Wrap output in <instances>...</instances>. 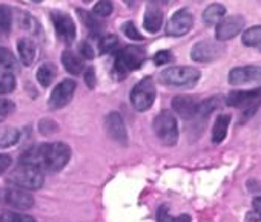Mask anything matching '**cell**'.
I'll return each mask as SVG.
<instances>
[{"mask_svg": "<svg viewBox=\"0 0 261 222\" xmlns=\"http://www.w3.org/2000/svg\"><path fill=\"white\" fill-rule=\"evenodd\" d=\"M71 158V149L65 143L40 144L37 147L28 149L22 155V164L36 166L40 170L60 172Z\"/></svg>", "mask_w": 261, "mask_h": 222, "instance_id": "obj_1", "label": "cell"}, {"mask_svg": "<svg viewBox=\"0 0 261 222\" xmlns=\"http://www.w3.org/2000/svg\"><path fill=\"white\" fill-rule=\"evenodd\" d=\"M146 60V52L140 46H126L120 51H115V60L112 68V77L123 80L130 71L139 69Z\"/></svg>", "mask_w": 261, "mask_h": 222, "instance_id": "obj_2", "label": "cell"}, {"mask_svg": "<svg viewBox=\"0 0 261 222\" xmlns=\"http://www.w3.org/2000/svg\"><path fill=\"white\" fill-rule=\"evenodd\" d=\"M226 104L230 107H237L241 110L240 121L244 123L250 117L256 114L258 107L261 106V86L249 90H232L226 97Z\"/></svg>", "mask_w": 261, "mask_h": 222, "instance_id": "obj_3", "label": "cell"}, {"mask_svg": "<svg viewBox=\"0 0 261 222\" xmlns=\"http://www.w3.org/2000/svg\"><path fill=\"white\" fill-rule=\"evenodd\" d=\"M201 72L192 66H171L162 71L160 83L172 89H191L200 80Z\"/></svg>", "mask_w": 261, "mask_h": 222, "instance_id": "obj_4", "label": "cell"}, {"mask_svg": "<svg viewBox=\"0 0 261 222\" xmlns=\"http://www.w3.org/2000/svg\"><path fill=\"white\" fill-rule=\"evenodd\" d=\"M10 181L19 188L36 190V188H40L43 185L45 176H43V170H40L39 167L20 163V166H17L11 172Z\"/></svg>", "mask_w": 261, "mask_h": 222, "instance_id": "obj_5", "label": "cell"}, {"mask_svg": "<svg viewBox=\"0 0 261 222\" xmlns=\"http://www.w3.org/2000/svg\"><path fill=\"white\" fill-rule=\"evenodd\" d=\"M154 132L165 146H175L178 141V124L171 110H162L154 118Z\"/></svg>", "mask_w": 261, "mask_h": 222, "instance_id": "obj_6", "label": "cell"}, {"mask_svg": "<svg viewBox=\"0 0 261 222\" xmlns=\"http://www.w3.org/2000/svg\"><path fill=\"white\" fill-rule=\"evenodd\" d=\"M155 95L157 90H155L154 80L151 77H146L134 86L133 92H130V103H133L136 110L145 112V110L151 109V106L154 104Z\"/></svg>", "mask_w": 261, "mask_h": 222, "instance_id": "obj_7", "label": "cell"}, {"mask_svg": "<svg viewBox=\"0 0 261 222\" xmlns=\"http://www.w3.org/2000/svg\"><path fill=\"white\" fill-rule=\"evenodd\" d=\"M224 54V46L220 42L201 40L194 45L191 51V58L197 63H212Z\"/></svg>", "mask_w": 261, "mask_h": 222, "instance_id": "obj_8", "label": "cell"}, {"mask_svg": "<svg viewBox=\"0 0 261 222\" xmlns=\"http://www.w3.org/2000/svg\"><path fill=\"white\" fill-rule=\"evenodd\" d=\"M51 20H53L54 29H56L59 39L66 45L74 43L75 36H77V29H75V23H74L72 17L66 13H62V11H53Z\"/></svg>", "mask_w": 261, "mask_h": 222, "instance_id": "obj_9", "label": "cell"}, {"mask_svg": "<svg viewBox=\"0 0 261 222\" xmlns=\"http://www.w3.org/2000/svg\"><path fill=\"white\" fill-rule=\"evenodd\" d=\"M194 26V17L189 10L183 8L174 13V16L169 19L166 26V34L171 37H183L186 36Z\"/></svg>", "mask_w": 261, "mask_h": 222, "instance_id": "obj_10", "label": "cell"}, {"mask_svg": "<svg viewBox=\"0 0 261 222\" xmlns=\"http://www.w3.org/2000/svg\"><path fill=\"white\" fill-rule=\"evenodd\" d=\"M227 81L230 86H244V84H250V83H259L261 81V66L249 65V66L233 68L227 75Z\"/></svg>", "mask_w": 261, "mask_h": 222, "instance_id": "obj_11", "label": "cell"}, {"mask_svg": "<svg viewBox=\"0 0 261 222\" xmlns=\"http://www.w3.org/2000/svg\"><path fill=\"white\" fill-rule=\"evenodd\" d=\"M75 87H77V84H75V81L71 80V78H66V80H63V81H60V83L54 87V90L51 92L48 106H49L51 109H54V110H56V109L65 107V106L72 100V97H74V93H75Z\"/></svg>", "mask_w": 261, "mask_h": 222, "instance_id": "obj_12", "label": "cell"}, {"mask_svg": "<svg viewBox=\"0 0 261 222\" xmlns=\"http://www.w3.org/2000/svg\"><path fill=\"white\" fill-rule=\"evenodd\" d=\"M0 199H2L7 205L19 210H28L34 205V198L23 188L19 187H8L2 193H0Z\"/></svg>", "mask_w": 261, "mask_h": 222, "instance_id": "obj_13", "label": "cell"}, {"mask_svg": "<svg viewBox=\"0 0 261 222\" xmlns=\"http://www.w3.org/2000/svg\"><path fill=\"white\" fill-rule=\"evenodd\" d=\"M246 25V20L243 16H230L224 20H221L218 25H217V29H215V39L217 42H226V40H230L233 37H237L243 28Z\"/></svg>", "mask_w": 261, "mask_h": 222, "instance_id": "obj_14", "label": "cell"}, {"mask_svg": "<svg viewBox=\"0 0 261 222\" xmlns=\"http://www.w3.org/2000/svg\"><path fill=\"white\" fill-rule=\"evenodd\" d=\"M105 126H106V132L108 135L117 141L118 144H126L127 143V131L124 126V121L121 118V115L118 112H111L106 115L105 118Z\"/></svg>", "mask_w": 261, "mask_h": 222, "instance_id": "obj_15", "label": "cell"}, {"mask_svg": "<svg viewBox=\"0 0 261 222\" xmlns=\"http://www.w3.org/2000/svg\"><path fill=\"white\" fill-rule=\"evenodd\" d=\"M172 109L181 118L192 120L198 114V101L189 95H178L172 100Z\"/></svg>", "mask_w": 261, "mask_h": 222, "instance_id": "obj_16", "label": "cell"}, {"mask_svg": "<svg viewBox=\"0 0 261 222\" xmlns=\"http://www.w3.org/2000/svg\"><path fill=\"white\" fill-rule=\"evenodd\" d=\"M163 25V13L162 10L157 7V5H149L146 8V13H145V19H143V26L148 33L151 34H155L160 31Z\"/></svg>", "mask_w": 261, "mask_h": 222, "instance_id": "obj_17", "label": "cell"}, {"mask_svg": "<svg viewBox=\"0 0 261 222\" xmlns=\"http://www.w3.org/2000/svg\"><path fill=\"white\" fill-rule=\"evenodd\" d=\"M230 124V115L229 114H220L214 123L212 128V143L214 144H220L224 141L226 135H227V129Z\"/></svg>", "mask_w": 261, "mask_h": 222, "instance_id": "obj_18", "label": "cell"}, {"mask_svg": "<svg viewBox=\"0 0 261 222\" xmlns=\"http://www.w3.org/2000/svg\"><path fill=\"white\" fill-rule=\"evenodd\" d=\"M226 16V8L220 4H212L209 5L204 13H203V22L206 26H214L218 25Z\"/></svg>", "mask_w": 261, "mask_h": 222, "instance_id": "obj_19", "label": "cell"}, {"mask_svg": "<svg viewBox=\"0 0 261 222\" xmlns=\"http://www.w3.org/2000/svg\"><path fill=\"white\" fill-rule=\"evenodd\" d=\"M17 51L22 63L25 66H31L36 57V45L30 39H20L17 43Z\"/></svg>", "mask_w": 261, "mask_h": 222, "instance_id": "obj_20", "label": "cell"}, {"mask_svg": "<svg viewBox=\"0 0 261 222\" xmlns=\"http://www.w3.org/2000/svg\"><path fill=\"white\" fill-rule=\"evenodd\" d=\"M62 63L65 66V69L72 74V75H79L83 71V61L79 55H75L72 51H65L62 54Z\"/></svg>", "mask_w": 261, "mask_h": 222, "instance_id": "obj_21", "label": "cell"}, {"mask_svg": "<svg viewBox=\"0 0 261 222\" xmlns=\"http://www.w3.org/2000/svg\"><path fill=\"white\" fill-rule=\"evenodd\" d=\"M241 42L244 46L255 48V49L261 51V25L246 29L241 36Z\"/></svg>", "mask_w": 261, "mask_h": 222, "instance_id": "obj_22", "label": "cell"}, {"mask_svg": "<svg viewBox=\"0 0 261 222\" xmlns=\"http://www.w3.org/2000/svg\"><path fill=\"white\" fill-rule=\"evenodd\" d=\"M57 75V68L53 65V63H43L37 72H36V77H37V81L43 86V87H48L51 86V83L54 81Z\"/></svg>", "mask_w": 261, "mask_h": 222, "instance_id": "obj_23", "label": "cell"}, {"mask_svg": "<svg viewBox=\"0 0 261 222\" xmlns=\"http://www.w3.org/2000/svg\"><path fill=\"white\" fill-rule=\"evenodd\" d=\"M77 13H79V17H80V20H82V23L86 26V29L89 31V34L91 36H98L100 33H101V23L95 19V16L94 14H91V13H88V11H85V10H77Z\"/></svg>", "mask_w": 261, "mask_h": 222, "instance_id": "obj_24", "label": "cell"}, {"mask_svg": "<svg viewBox=\"0 0 261 222\" xmlns=\"http://www.w3.org/2000/svg\"><path fill=\"white\" fill-rule=\"evenodd\" d=\"M0 69H7V71L19 69L16 55L8 48H2V46H0Z\"/></svg>", "mask_w": 261, "mask_h": 222, "instance_id": "obj_25", "label": "cell"}, {"mask_svg": "<svg viewBox=\"0 0 261 222\" xmlns=\"http://www.w3.org/2000/svg\"><path fill=\"white\" fill-rule=\"evenodd\" d=\"M20 140V132L14 128H2L0 129V147L14 146Z\"/></svg>", "mask_w": 261, "mask_h": 222, "instance_id": "obj_26", "label": "cell"}, {"mask_svg": "<svg viewBox=\"0 0 261 222\" xmlns=\"http://www.w3.org/2000/svg\"><path fill=\"white\" fill-rule=\"evenodd\" d=\"M157 220L159 222H191V216L189 214L172 216L168 205H162L157 211Z\"/></svg>", "mask_w": 261, "mask_h": 222, "instance_id": "obj_27", "label": "cell"}, {"mask_svg": "<svg viewBox=\"0 0 261 222\" xmlns=\"http://www.w3.org/2000/svg\"><path fill=\"white\" fill-rule=\"evenodd\" d=\"M220 104V98L218 97H211V98H206L203 101L198 103V114L197 117H207L209 114H212L214 110L218 107Z\"/></svg>", "mask_w": 261, "mask_h": 222, "instance_id": "obj_28", "label": "cell"}, {"mask_svg": "<svg viewBox=\"0 0 261 222\" xmlns=\"http://www.w3.org/2000/svg\"><path fill=\"white\" fill-rule=\"evenodd\" d=\"M0 222H36L30 214L16 213V211H0Z\"/></svg>", "mask_w": 261, "mask_h": 222, "instance_id": "obj_29", "label": "cell"}, {"mask_svg": "<svg viewBox=\"0 0 261 222\" xmlns=\"http://www.w3.org/2000/svg\"><path fill=\"white\" fill-rule=\"evenodd\" d=\"M16 89V77L11 72H0V95L10 93Z\"/></svg>", "mask_w": 261, "mask_h": 222, "instance_id": "obj_30", "label": "cell"}, {"mask_svg": "<svg viewBox=\"0 0 261 222\" xmlns=\"http://www.w3.org/2000/svg\"><path fill=\"white\" fill-rule=\"evenodd\" d=\"M98 49L100 54H108V52H115L118 49V39L115 36H105L98 42Z\"/></svg>", "mask_w": 261, "mask_h": 222, "instance_id": "obj_31", "label": "cell"}, {"mask_svg": "<svg viewBox=\"0 0 261 222\" xmlns=\"http://www.w3.org/2000/svg\"><path fill=\"white\" fill-rule=\"evenodd\" d=\"M13 13L8 7H0V33L5 34L11 29Z\"/></svg>", "mask_w": 261, "mask_h": 222, "instance_id": "obj_32", "label": "cell"}, {"mask_svg": "<svg viewBox=\"0 0 261 222\" xmlns=\"http://www.w3.org/2000/svg\"><path fill=\"white\" fill-rule=\"evenodd\" d=\"M112 10H114V5L111 0H98L92 8V13L97 17H108L112 13Z\"/></svg>", "mask_w": 261, "mask_h": 222, "instance_id": "obj_33", "label": "cell"}, {"mask_svg": "<svg viewBox=\"0 0 261 222\" xmlns=\"http://www.w3.org/2000/svg\"><path fill=\"white\" fill-rule=\"evenodd\" d=\"M121 31H123V34H124L127 39H130V40L143 42V36L139 33L137 26H136L133 22H126V23H123V25H121Z\"/></svg>", "mask_w": 261, "mask_h": 222, "instance_id": "obj_34", "label": "cell"}, {"mask_svg": "<svg viewBox=\"0 0 261 222\" xmlns=\"http://www.w3.org/2000/svg\"><path fill=\"white\" fill-rule=\"evenodd\" d=\"M16 110V104L11 100H0V123L5 121Z\"/></svg>", "mask_w": 261, "mask_h": 222, "instance_id": "obj_35", "label": "cell"}, {"mask_svg": "<svg viewBox=\"0 0 261 222\" xmlns=\"http://www.w3.org/2000/svg\"><path fill=\"white\" fill-rule=\"evenodd\" d=\"M20 25H22L23 29H28L30 33H37V31H39V23H37V20H36L33 16H30L28 13H23V14L20 16Z\"/></svg>", "mask_w": 261, "mask_h": 222, "instance_id": "obj_36", "label": "cell"}, {"mask_svg": "<svg viewBox=\"0 0 261 222\" xmlns=\"http://www.w3.org/2000/svg\"><path fill=\"white\" fill-rule=\"evenodd\" d=\"M174 61V55L171 51H159L155 55H154V63L157 66H162V65H168V63H172Z\"/></svg>", "mask_w": 261, "mask_h": 222, "instance_id": "obj_37", "label": "cell"}, {"mask_svg": "<svg viewBox=\"0 0 261 222\" xmlns=\"http://www.w3.org/2000/svg\"><path fill=\"white\" fill-rule=\"evenodd\" d=\"M85 83L88 84L89 89H94L95 87L97 80H95V71H94V68H88L85 71Z\"/></svg>", "mask_w": 261, "mask_h": 222, "instance_id": "obj_38", "label": "cell"}, {"mask_svg": "<svg viewBox=\"0 0 261 222\" xmlns=\"http://www.w3.org/2000/svg\"><path fill=\"white\" fill-rule=\"evenodd\" d=\"M79 51H80V54H82V57L83 58H92L94 57V51H92V46L88 43V42H82L80 43V46H79Z\"/></svg>", "mask_w": 261, "mask_h": 222, "instance_id": "obj_39", "label": "cell"}, {"mask_svg": "<svg viewBox=\"0 0 261 222\" xmlns=\"http://www.w3.org/2000/svg\"><path fill=\"white\" fill-rule=\"evenodd\" d=\"M11 163H13V161H11V156H10V155L0 153V175L5 173V172L10 169Z\"/></svg>", "mask_w": 261, "mask_h": 222, "instance_id": "obj_40", "label": "cell"}, {"mask_svg": "<svg viewBox=\"0 0 261 222\" xmlns=\"http://www.w3.org/2000/svg\"><path fill=\"white\" fill-rule=\"evenodd\" d=\"M246 222H261V213L252 210L246 214Z\"/></svg>", "mask_w": 261, "mask_h": 222, "instance_id": "obj_41", "label": "cell"}, {"mask_svg": "<svg viewBox=\"0 0 261 222\" xmlns=\"http://www.w3.org/2000/svg\"><path fill=\"white\" fill-rule=\"evenodd\" d=\"M252 207H253L255 211L261 213V196H256V198L252 201Z\"/></svg>", "mask_w": 261, "mask_h": 222, "instance_id": "obj_42", "label": "cell"}, {"mask_svg": "<svg viewBox=\"0 0 261 222\" xmlns=\"http://www.w3.org/2000/svg\"><path fill=\"white\" fill-rule=\"evenodd\" d=\"M152 5H166L169 0H149Z\"/></svg>", "mask_w": 261, "mask_h": 222, "instance_id": "obj_43", "label": "cell"}]
</instances>
